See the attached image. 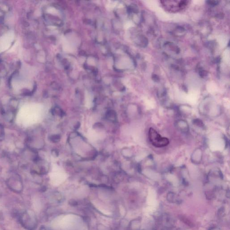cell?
<instances>
[{
  "label": "cell",
  "instance_id": "obj_8",
  "mask_svg": "<svg viewBox=\"0 0 230 230\" xmlns=\"http://www.w3.org/2000/svg\"><path fill=\"white\" fill-rule=\"evenodd\" d=\"M193 124L194 125H196L197 126L199 127L200 128H204L205 127L204 123H203V122L201 120L199 119L194 120Z\"/></svg>",
  "mask_w": 230,
  "mask_h": 230
},
{
  "label": "cell",
  "instance_id": "obj_2",
  "mask_svg": "<svg viewBox=\"0 0 230 230\" xmlns=\"http://www.w3.org/2000/svg\"><path fill=\"white\" fill-rule=\"evenodd\" d=\"M148 137L151 144L156 148H163L168 145L170 144L168 139L161 136L153 128H150L149 129Z\"/></svg>",
  "mask_w": 230,
  "mask_h": 230
},
{
  "label": "cell",
  "instance_id": "obj_5",
  "mask_svg": "<svg viewBox=\"0 0 230 230\" xmlns=\"http://www.w3.org/2000/svg\"><path fill=\"white\" fill-rule=\"evenodd\" d=\"M177 129L182 133L186 134L189 131V125L188 122L183 119H179L175 122Z\"/></svg>",
  "mask_w": 230,
  "mask_h": 230
},
{
  "label": "cell",
  "instance_id": "obj_7",
  "mask_svg": "<svg viewBox=\"0 0 230 230\" xmlns=\"http://www.w3.org/2000/svg\"><path fill=\"white\" fill-rule=\"evenodd\" d=\"M122 154L124 157L127 158H130L133 157V152L131 149L128 148H124L122 150Z\"/></svg>",
  "mask_w": 230,
  "mask_h": 230
},
{
  "label": "cell",
  "instance_id": "obj_9",
  "mask_svg": "<svg viewBox=\"0 0 230 230\" xmlns=\"http://www.w3.org/2000/svg\"><path fill=\"white\" fill-rule=\"evenodd\" d=\"M107 118L110 119H113L116 118V114L114 113V112H109L107 114Z\"/></svg>",
  "mask_w": 230,
  "mask_h": 230
},
{
  "label": "cell",
  "instance_id": "obj_4",
  "mask_svg": "<svg viewBox=\"0 0 230 230\" xmlns=\"http://www.w3.org/2000/svg\"><path fill=\"white\" fill-rule=\"evenodd\" d=\"M202 157V150L200 148H197L194 150L191 154V160L194 164H200L201 162Z\"/></svg>",
  "mask_w": 230,
  "mask_h": 230
},
{
  "label": "cell",
  "instance_id": "obj_3",
  "mask_svg": "<svg viewBox=\"0 0 230 230\" xmlns=\"http://www.w3.org/2000/svg\"><path fill=\"white\" fill-rule=\"evenodd\" d=\"M13 34L10 33L3 36L0 40V50L3 51L7 49L13 41Z\"/></svg>",
  "mask_w": 230,
  "mask_h": 230
},
{
  "label": "cell",
  "instance_id": "obj_6",
  "mask_svg": "<svg viewBox=\"0 0 230 230\" xmlns=\"http://www.w3.org/2000/svg\"><path fill=\"white\" fill-rule=\"evenodd\" d=\"M179 110L180 113L183 116H188L191 113V107L183 105L182 106H180L179 108Z\"/></svg>",
  "mask_w": 230,
  "mask_h": 230
},
{
  "label": "cell",
  "instance_id": "obj_1",
  "mask_svg": "<svg viewBox=\"0 0 230 230\" xmlns=\"http://www.w3.org/2000/svg\"><path fill=\"white\" fill-rule=\"evenodd\" d=\"M43 113V107L41 104L31 102L24 104L16 115V124L23 128L30 127L40 122Z\"/></svg>",
  "mask_w": 230,
  "mask_h": 230
}]
</instances>
